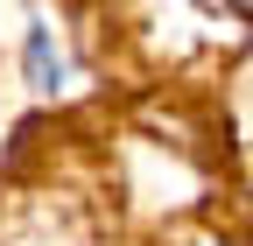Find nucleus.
Here are the masks:
<instances>
[{
	"label": "nucleus",
	"mask_w": 253,
	"mask_h": 246,
	"mask_svg": "<svg viewBox=\"0 0 253 246\" xmlns=\"http://www.w3.org/2000/svg\"><path fill=\"white\" fill-rule=\"evenodd\" d=\"M28 71H36V84H56V56H49V28H28Z\"/></svg>",
	"instance_id": "nucleus-1"
}]
</instances>
